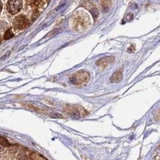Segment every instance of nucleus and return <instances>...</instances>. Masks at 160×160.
<instances>
[{"instance_id": "nucleus-1", "label": "nucleus", "mask_w": 160, "mask_h": 160, "mask_svg": "<svg viewBox=\"0 0 160 160\" xmlns=\"http://www.w3.org/2000/svg\"><path fill=\"white\" fill-rule=\"evenodd\" d=\"M69 26L76 31L86 30L91 26L90 18L84 10H77L70 19Z\"/></svg>"}, {"instance_id": "nucleus-2", "label": "nucleus", "mask_w": 160, "mask_h": 160, "mask_svg": "<svg viewBox=\"0 0 160 160\" xmlns=\"http://www.w3.org/2000/svg\"><path fill=\"white\" fill-rule=\"evenodd\" d=\"M90 79V75L89 72L84 70L78 71L77 72L72 75L69 77V80L72 84L77 85V86H81L87 83Z\"/></svg>"}, {"instance_id": "nucleus-3", "label": "nucleus", "mask_w": 160, "mask_h": 160, "mask_svg": "<svg viewBox=\"0 0 160 160\" xmlns=\"http://www.w3.org/2000/svg\"><path fill=\"white\" fill-rule=\"evenodd\" d=\"M7 10L11 14L14 15L19 13L22 7V1L20 0H13L8 1L7 4Z\"/></svg>"}, {"instance_id": "nucleus-4", "label": "nucleus", "mask_w": 160, "mask_h": 160, "mask_svg": "<svg viewBox=\"0 0 160 160\" xmlns=\"http://www.w3.org/2000/svg\"><path fill=\"white\" fill-rule=\"evenodd\" d=\"M28 19L24 16H18L13 19V27L17 30H23L28 25Z\"/></svg>"}, {"instance_id": "nucleus-5", "label": "nucleus", "mask_w": 160, "mask_h": 160, "mask_svg": "<svg viewBox=\"0 0 160 160\" xmlns=\"http://www.w3.org/2000/svg\"><path fill=\"white\" fill-rule=\"evenodd\" d=\"M82 3H83V4H82L81 5L91 12L94 19L96 20V19H97L99 16V10L97 8V7L95 6V4H94L93 2H91V1H83Z\"/></svg>"}, {"instance_id": "nucleus-6", "label": "nucleus", "mask_w": 160, "mask_h": 160, "mask_svg": "<svg viewBox=\"0 0 160 160\" xmlns=\"http://www.w3.org/2000/svg\"><path fill=\"white\" fill-rule=\"evenodd\" d=\"M66 112H68V114H72L73 117L78 115L84 117V116L87 114L86 112V111H85V109H83L81 106H70V107L68 108Z\"/></svg>"}, {"instance_id": "nucleus-7", "label": "nucleus", "mask_w": 160, "mask_h": 160, "mask_svg": "<svg viewBox=\"0 0 160 160\" xmlns=\"http://www.w3.org/2000/svg\"><path fill=\"white\" fill-rule=\"evenodd\" d=\"M114 57L113 56H106V57H103L102 58H100V60L97 61L96 62V64L98 66H100L103 69H105L109 64H110L111 63L114 62Z\"/></svg>"}, {"instance_id": "nucleus-8", "label": "nucleus", "mask_w": 160, "mask_h": 160, "mask_svg": "<svg viewBox=\"0 0 160 160\" xmlns=\"http://www.w3.org/2000/svg\"><path fill=\"white\" fill-rule=\"evenodd\" d=\"M122 77H123V71L119 70V71H117L114 73L113 75L111 77V81L112 83H117V82H120L121 80Z\"/></svg>"}, {"instance_id": "nucleus-9", "label": "nucleus", "mask_w": 160, "mask_h": 160, "mask_svg": "<svg viewBox=\"0 0 160 160\" xmlns=\"http://www.w3.org/2000/svg\"><path fill=\"white\" fill-rule=\"evenodd\" d=\"M100 7L103 11H108L112 6V1H100Z\"/></svg>"}, {"instance_id": "nucleus-10", "label": "nucleus", "mask_w": 160, "mask_h": 160, "mask_svg": "<svg viewBox=\"0 0 160 160\" xmlns=\"http://www.w3.org/2000/svg\"><path fill=\"white\" fill-rule=\"evenodd\" d=\"M13 36H14V33L12 32V30H10V29H8V30L4 33V39H5V40H8V39L13 38Z\"/></svg>"}, {"instance_id": "nucleus-11", "label": "nucleus", "mask_w": 160, "mask_h": 160, "mask_svg": "<svg viewBox=\"0 0 160 160\" xmlns=\"http://www.w3.org/2000/svg\"><path fill=\"white\" fill-rule=\"evenodd\" d=\"M30 158L32 160H46V159L43 157V156H40L36 153H31L30 154Z\"/></svg>"}, {"instance_id": "nucleus-12", "label": "nucleus", "mask_w": 160, "mask_h": 160, "mask_svg": "<svg viewBox=\"0 0 160 160\" xmlns=\"http://www.w3.org/2000/svg\"><path fill=\"white\" fill-rule=\"evenodd\" d=\"M1 146H7V145H10L9 142H7V140L6 139L3 138V137H1Z\"/></svg>"}, {"instance_id": "nucleus-13", "label": "nucleus", "mask_w": 160, "mask_h": 160, "mask_svg": "<svg viewBox=\"0 0 160 160\" xmlns=\"http://www.w3.org/2000/svg\"><path fill=\"white\" fill-rule=\"evenodd\" d=\"M27 107L29 108V109H33V110H35V111H38V110H39V109H38L37 108H36L34 106H33V105H31V104L27 105Z\"/></svg>"}, {"instance_id": "nucleus-14", "label": "nucleus", "mask_w": 160, "mask_h": 160, "mask_svg": "<svg viewBox=\"0 0 160 160\" xmlns=\"http://www.w3.org/2000/svg\"><path fill=\"white\" fill-rule=\"evenodd\" d=\"M153 160H160V153H158V154L155 156Z\"/></svg>"}, {"instance_id": "nucleus-15", "label": "nucleus", "mask_w": 160, "mask_h": 160, "mask_svg": "<svg viewBox=\"0 0 160 160\" xmlns=\"http://www.w3.org/2000/svg\"><path fill=\"white\" fill-rule=\"evenodd\" d=\"M83 160H91L90 159H88V158H85V157H83Z\"/></svg>"}]
</instances>
